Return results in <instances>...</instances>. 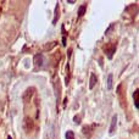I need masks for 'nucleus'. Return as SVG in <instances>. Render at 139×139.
I'll return each mask as SVG.
<instances>
[{"label": "nucleus", "mask_w": 139, "mask_h": 139, "mask_svg": "<svg viewBox=\"0 0 139 139\" xmlns=\"http://www.w3.org/2000/svg\"><path fill=\"white\" fill-rule=\"evenodd\" d=\"M34 88H33V87H31V88H28V89L26 90L25 92V94H23V96H22V98H23V101H25V103H27V101H29V100H31V98H32V95L33 94H34Z\"/></svg>", "instance_id": "nucleus-1"}, {"label": "nucleus", "mask_w": 139, "mask_h": 139, "mask_svg": "<svg viewBox=\"0 0 139 139\" xmlns=\"http://www.w3.org/2000/svg\"><path fill=\"white\" fill-rule=\"evenodd\" d=\"M57 18H59V4H57L56 7H55V17H54V20H53V23H54V25L56 23Z\"/></svg>", "instance_id": "nucleus-8"}, {"label": "nucleus", "mask_w": 139, "mask_h": 139, "mask_svg": "<svg viewBox=\"0 0 139 139\" xmlns=\"http://www.w3.org/2000/svg\"><path fill=\"white\" fill-rule=\"evenodd\" d=\"M84 12H86V5H82L78 10V16L79 17H82L83 15H84Z\"/></svg>", "instance_id": "nucleus-9"}, {"label": "nucleus", "mask_w": 139, "mask_h": 139, "mask_svg": "<svg viewBox=\"0 0 139 139\" xmlns=\"http://www.w3.org/2000/svg\"><path fill=\"white\" fill-rule=\"evenodd\" d=\"M73 120H75V123H79V122H81V121H79V117H78V116H76Z\"/></svg>", "instance_id": "nucleus-12"}, {"label": "nucleus", "mask_w": 139, "mask_h": 139, "mask_svg": "<svg viewBox=\"0 0 139 139\" xmlns=\"http://www.w3.org/2000/svg\"><path fill=\"white\" fill-rule=\"evenodd\" d=\"M116 126H117V115H114V116H112V120H111L110 134H114L115 133V131H116Z\"/></svg>", "instance_id": "nucleus-3"}, {"label": "nucleus", "mask_w": 139, "mask_h": 139, "mask_svg": "<svg viewBox=\"0 0 139 139\" xmlns=\"http://www.w3.org/2000/svg\"><path fill=\"white\" fill-rule=\"evenodd\" d=\"M66 139H75V133L72 131H67L66 132Z\"/></svg>", "instance_id": "nucleus-10"}, {"label": "nucleus", "mask_w": 139, "mask_h": 139, "mask_svg": "<svg viewBox=\"0 0 139 139\" xmlns=\"http://www.w3.org/2000/svg\"><path fill=\"white\" fill-rule=\"evenodd\" d=\"M25 127L27 131H32L33 127H34V122L31 117H26L25 118Z\"/></svg>", "instance_id": "nucleus-4"}, {"label": "nucleus", "mask_w": 139, "mask_h": 139, "mask_svg": "<svg viewBox=\"0 0 139 139\" xmlns=\"http://www.w3.org/2000/svg\"><path fill=\"white\" fill-rule=\"evenodd\" d=\"M138 94H139V90L137 89L136 93L133 94V99H134V105H136V109H139V103H138Z\"/></svg>", "instance_id": "nucleus-7"}, {"label": "nucleus", "mask_w": 139, "mask_h": 139, "mask_svg": "<svg viewBox=\"0 0 139 139\" xmlns=\"http://www.w3.org/2000/svg\"><path fill=\"white\" fill-rule=\"evenodd\" d=\"M96 82H98V78H96V76L94 73H92L90 76V82H89V89H93L94 87H95Z\"/></svg>", "instance_id": "nucleus-5"}, {"label": "nucleus", "mask_w": 139, "mask_h": 139, "mask_svg": "<svg viewBox=\"0 0 139 139\" xmlns=\"http://www.w3.org/2000/svg\"><path fill=\"white\" fill-rule=\"evenodd\" d=\"M115 49H116V46H112V48H111L110 50H109V59H111V57H112V54H114V51H115Z\"/></svg>", "instance_id": "nucleus-11"}, {"label": "nucleus", "mask_w": 139, "mask_h": 139, "mask_svg": "<svg viewBox=\"0 0 139 139\" xmlns=\"http://www.w3.org/2000/svg\"><path fill=\"white\" fill-rule=\"evenodd\" d=\"M43 64H44V56L43 55H42V54L36 55V56H34V65L38 66V67H40V66H43Z\"/></svg>", "instance_id": "nucleus-2"}, {"label": "nucleus", "mask_w": 139, "mask_h": 139, "mask_svg": "<svg viewBox=\"0 0 139 139\" xmlns=\"http://www.w3.org/2000/svg\"><path fill=\"white\" fill-rule=\"evenodd\" d=\"M112 78H114L112 73H110V75L107 76V84H106V88H107L109 90L112 89Z\"/></svg>", "instance_id": "nucleus-6"}]
</instances>
